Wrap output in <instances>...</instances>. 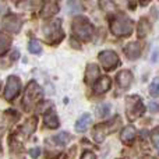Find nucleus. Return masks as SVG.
<instances>
[{
  "mask_svg": "<svg viewBox=\"0 0 159 159\" xmlns=\"http://www.w3.org/2000/svg\"><path fill=\"white\" fill-rule=\"evenodd\" d=\"M143 159H152V158H151V157H144Z\"/></svg>",
  "mask_w": 159,
  "mask_h": 159,
  "instance_id": "nucleus-32",
  "label": "nucleus"
},
{
  "mask_svg": "<svg viewBox=\"0 0 159 159\" xmlns=\"http://www.w3.org/2000/svg\"><path fill=\"white\" fill-rule=\"evenodd\" d=\"M99 6L106 13H112V11L116 10V4L113 0H99Z\"/></svg>",
  "mask_w": 159,
  "mask_h": 159,
  "instance_id": "nucleus-24",
  "label": "nucleus"
},
{
  "mask_svg": "<svg viewBox=\"0 0 159 159\" xmlns=\"http://www.w3.org/2000/svg\"><path fill=\"white\" fill-rule=\"evenodd\" d=\"M52 140H53V143L57 144V145H66V144L71 140V135H70L69 133H60V134L55 135Z\"/></svg>",
  "mask_w": 159,
  "mask_h": 159,
  "instance_id": "nucleus-23",
  "label": "nucleus"
},
{
  "mask_svg": "<svg viewBox=\"0 0 159 159\" xmlns=\"http://www.w3.org/2000/svg\"><path fill=\"white\" fill-rule=\"evenodd\" d=\"M22 24H24L22 18L18 16H16V14H8V16H6L2 20L3 28H4L6 31H8V32H13V34H18L20 31H21Z\"/></svg>",
  "mask_w": 159,
  "mask_h": 159,
  "instance_id": "nucleus-9",
  "label": "nucleus"
},
{
  "mask_svg": "<svg viewBox=\"0 0 159 159\" xmlns=\"http://www.w3.org/2000/svg\"><path fill=\"white\" fill-rule=\"evenodd\" d=\"M43 0H21L18 3V6L24 10H30V11H34V10H38V8L43 7Z\"/></svg>",
  "mask_w": 159,
  "mask_h": 159,
  "instance_id": "nucleus-19",
  "label": "nucleus"
},
{
  "mask_svg": "<svg viewBox=\"0 0 159 159\" xmlns=\"http://www.w3.org/2000/svg\"><path fill=\"white\" fill-rule=\"evenodd\" d=\"M147 2H148V0H144V2H143V3H147Z\"/></svg>",
  "mask_w": 159,
  "mask_h": 159,
  "instance_id": "nucleus-33",
  "label": "nucleus"
},
{
  "mask_svg": "<svg viewBox=\"0 0 159 159\" xmlns=\"http://www.w3.org/2000/svg\"><path fill=\"white\" fill-rule=\"evenodd\" d=\"M81 159H96V157H95V154H93V152L87 151V152H84V154H82Z\"/></svg>",
  "mask_w": 159,
  "mask_h": 159,
  "instance_id": "nucleus-29",
  "label": "nucleus"
},
{
  "mask_svg": "<svg viewBox=\"0 0 159 159\" xmlns=\"http://www.w3.org/2000/svg\"><path fill=\"white\" fill-rule=\"evenodd\" d=\"M124 53H126L127 59L130 60H135L141 56L143 53V46H141L140 42H130L129 45H126L124 48Z\"/></svg>",
  "mask_w": 159,
  "mask_h": 159,
  "instance_id": "nucleus-10",
  "label": "nucleus"
},
{
  "mask_svg": "<svg viewBox=\"0 0 159 159\" xmlns=\"http://www.w3.org/2000/svg\"><path fill=\"white\" fill-rule=\"evenodd\" d=\"M117 85L121 88V89H126V88H129L130 85H131L133 82V74L131 71H129V70H123V71H120L117 74Z\"/></svg>",
  "mask_w": 159,
  "mask_h": 159,
  "instance_id": "nucleus-16",
  "label": "nucleus"
},
{
  "mask_svg": "<svg viewBox=\"0 0 159 159\" xmlns=\"http://www.w3.org/2000/svg\"><path fill=\"white\" fill-rule=\"evenodd\" d=\"M101 64L103 66L105 70L110 71V70H115L116 67L120 64V59H119V55L113 50H103V52L99 53L98 56Z\"/></svg>",
  "mask_w": 159,
  "mask_h": 159,
  "instance_id": "nucleus-7",
  "label": "nucleus"
},
{
  "mask_svg": "<svg viewBox=\"0 0 159 159\" xmlns=\"http://www.w3.org/2000/svg\"><path fill=\"white\" fill-rule=\"evenodd\" d=\"M135 137H137V131H135V129L133 126L124 127V129L121 130L120 140H121V143L126 144V145H130V144L134 143Z\"/></svg>",
  "mask_w": 159,
  "mask_h": 159,
  "instance_id": "nucleus-14",
  "label": "nucleus"
},
{
  "mask_svg": "<svg viewBox=\"0 0 159 159\" xmlns=\"http://www.w3.org/2000/svg\"><path fill=\"white\" fill-rule=\"evenodd\" d=\"M17 119H18V113L13 112V110H7V112L0 113V121L4 120L0 127H3V129H4V127H7V126H11L14 121H17Z\"/></svg>",
  "mask_w": 159,
  "mask_h": 159,
  "instance_id": "nucleus-17",
  "label": "nucleus"
},
{
  "mask_svg": "<svg viewBox=\"0 0 159 159\" xmlns=\"http://www.w3.org/2000/svg\"><path fill=\"white\" fill-rule=\"evenodd\" d=\"M43 124H45V127H48V129H52V130L57 129L60 123H59V117H57V115H56L55 110L49 109L46 113H45Z\"/></svg>",
  "mask_w": 159,
  "mask_h": 159,
  "instance_id": "nucleus-13",
  "label": "nucleus"
},
{
  "mask_svg": "<svg viewBox=\"0 0 159 159\" xmlns=\"http://www.w3.org/2000/svg\"><path fill=\"white\" fill-rule=\"evenodd\" d=\"M109 110H110V107H109V105H106V103H102V105H99V106L96 107V113H98L101 117H105V116H107Z\"/></svg>",
  "mask_w": 159,
  "mask_h": 159,
  "instance_id": "nucleus-27",
  "label": "nucleus"
},
{
  "mask_svg": "<svg viewBox=\"0 0 159 159\" xmlns=\"http://www.w3.org/2000/svg\"><path fill=\"white\" fill-rule=\"evenodd\" d=\"M121 124V120L119 116H115L113 119H110L107 123H102V124H98V126H95V129H93V138H95L96 143H102V141L106 138V135L112 134V133H115L116 130L120 127Z\"/></svg>",
  "mask_w": 159,
  "mask_h": 159,
  "instance_id": "nucleus-4",
  "label": "nucleus"
},
{
  "mask_svg": "<svg viewBox=\"0 0 159 159\" xmlns=\"http://www.w3.org/2000/svg\"><path fill=\"white\" fill-rule=\"evenodd\" d=\"M36 123H38V119L36 117H31V119H28L27 121H25L24 124H22V127H21V133L24 135H31L34 131H35V129H36Z\"/></svg>",
  "mask_w": 159,
  "mask_h": 159,
  "instance_id": "nucleus-20",
  "label": "nucleus"
},
{
  "mask_svg": "<svg viewBox=\"0 0 159 159\" xmlns=\"http://www.w3.org/2000/svg\"><path fill=\"white\" fill-rule=\"evenodd\" d=\"M59 11V3L57 0H48V3L42 7V11H41V16L43 18H49V17L55 16L56 13Z\"/></svg>",
  "mask_w": 159,
  "mask_h": 159,
  "instance_id": "nucleus-15",
  "label": "nucleus"
},
{
  "mask_svg": "<svg viewBox=\"0 0 159 159\" xmlns=\"http://www.w3.org/2000/svg\"><path fill=\"white\" fill-rule=\"evenodd\" d=\"M2 134H3V131L0 130V151H2Z\"/></svg>",
  "mask_w": 159,
  "mask_h": 159,
  "instance_id": "nucleus-31",
  "label": "nucleus"
},
{
  "mask_svg": "<svg viewBox=\"0 0 159 159\" xmlns=\"http://www.w3.org/2000/svg\"><path fill=\"white\" fill-rule=\"evenodd\" d=\"M112 87V80H110L107 75H103V77H99L95 82V87H93V92L98 93V95H102V93L107 92Z\"/></svg>",
  "mask_w": 159,
  "mask_h": 159,
  "instance_id": "nucleus-11",
  "label": "nucleus"
},
{
  "mask_svg": "<svg viewBox=\"0 0 159 159\" xmlns=\"http://www.w3.org/2000/svg\"><path fill=\"white\" fill-rule=\"evenodd\" d=\"M91 121H92V117H91L89 113L82 115L81 117L77 120V123H75V131H77V133H84L85 130L89 127Z\"/></svg>",
  "mask_w": 159,
  "mask_h": 159,
  "instance_id": "nucleus-18",
  "label": "nucleus"
},
{
  "mask_svg": "<svg viewBox=\"0 0 159 159\" xmlns=\"http://www.w3.org/2000/svg\"><path fill=\"white\" fill-rule=\"evenodd\" d=\"M42 34H43V38L46 39L48 43H52V45L59 43L64 36V31L61 28V20L55 18L52 21L46 22L42 27Z\"/></svg>",
  "mask_w": 159,
  "mask_h": 159,
  "instance_id": "nucleus-2",
  "label": "nucleus"
},
{
  "mask_svg": "<svg viewBox=\"0 0 159 159\" xmlns=\"http://www.w3.org/2000/svg\"><path fill=\"white\" fill-rule=\"evenodd\" d=\"M99 78V67L96 64H88L85 69V84L92 85Z\"/></svg>",
  "mask_w": 159,
  "mask_h": 159,
  "instance_id": "nucleus-12",
  "label": "nucleus"
},
{
  "mask_svg": "<svg viewBox=\"0 0 159 159\" xmlns=\"http://www.w3.org/2000/svg\"><path fill=\"white\" fill-rule=\"evenodd\" d=\"M21 89V81L17 75H10L6 82V89H4V98L7 101H13L17 95L20 93Z\"/></svg>",
  "mask_w": 159,
  "mask_h": 159,
  "instance_id": "nucleus-8",
  "label": "nucleus"
},
{
  "mask_svg": "<svg viewBox=\"0 0 159 159\" xmlns=\"http://www.w3.org/2000/svg\"><path fill=\"white\" fill-rule=\"evenodd\" d=\"M145 112V106H144L143 99L138 95H130L126 98V115L129 120H135L137 117L143 116Z\"/></svg>",
  "mask_w": 159,
  "mask_h": 159,
  "instance_id": "nucleus-6",
  "label": "nucleus"
},
{
  "mask_svg": "<svg viewBox=\"0 0 159 159\" xmlns=\"http://www.w3.org/2000/svg\"><path fill=\"white\" fill-rule=\"evenodd\" d=\"M71 31L80 41H89L93 35V25L85 17H75L71 22Z\"/></svg>",
  "mask_w": 159,
  "mask_h": 159,
  "instance_id": "nucleus-1",
  "label": "nucleus"
},
{
  "mask_svg": "<svg viewBox=\"0 0 159 159\" xmlns=\"http://www.w3.org/2000/svg\"><path fill=\"white\" fill-rule=\"evenodd\" d=\"M152 141H154L155 147H157V149L159 151V127L152 131Z\"/></svg>",
  "mask_w": 159,
  "mask_h": 159,
  "instance_id": "nucleus-28",
  "label": "nucleus"
},
{
  "mask_svg": "<svg viewBox=\"0 0 159 159\" xmlns=\"http://www.w3.org/2000/svg\"><path fill=\"white\" fill-rule=\"evenodd\" d=\"M42 95H43L42 88L36 84V81H31L30 84H28L27 89H25L24 99H22V105H24V107L27 110L32 109V107L42 99Z\"/></svg>",
  "mask_w": 159,
  "mask_h": 159,
  "instance_id": "nucleus-5",
  "label": "nucleus"
},
{
  "mask_svg": "<svg viewBox=\"0 0 159 159\" xmlns=\"http://www.w3.org/2000/svg\"><path fill=\"white\" fill-rule=\"evenodd\" d=\"M151 31V22L147 18H143L138 22V38H145Z\"/></svg>",
  "mask_w": 159,
  "mask_h": 159,
  "instance_id": "nucleus-22",
  "label": "nucleus"
},
{
  "mask_svg": "<svg viewBox=\"0 0 159 159\" xmlns=\"http://www.w3.org/2000/svg\"><path fill=\"white\" fill-rule=\"evenodd\" d=\"M10 46H11V38L7 34L0 31V56L6 55L7 50L10 49Z\"/></svg>",
  "mask_w": 159,
  "mask_h": 159,
  "instance_id": "nucleus-21",
  "label": "nucleus"
},
{
  "mask_svg": "<svg viewBox=\"0 0 159 159\" xmlns=\"http://www.w3.org/2000/svg\"><path fill=\"white\" fill-rule=\"evenodd\" d=\"M133 21L126 16H117L110 20V31L116 36H129L133 32Z\"/></svg>",
  "mask_w": 159,
  "mask_h": 159,
  "instance_id": "nucleus-3",
  "label": "nucleus"
},
{
  "mask_svg": "<svg viewBox=\"0 0 159 159\" xmlns=\"http://www.w3.org/2000/svg\"><path fill=\"white\" fill-rule=\"evenodd\" d=\"M30 155H31L32 158H38L39 155H41V149H38V148L31 149V151H30Z\"/></svg>",
  "mask_w": 159,
  "mask_h": 159,
  "instance_id": "nucleus-30",
  "label": "nucleus"
},
{
  "mask_svg": "<svg viewBox=\"0 0 159 159\" xmlns=\"http://www.w3.org/2000/svg\"><path fill=\"white\" fill-rule=\"evenodd\" d=\"M28 50H30L31 53H34V55H38V53L42 52V46L41 43H39V41H36V39H32V41L28 43Z\"/></svg>",
  "mask_w": 159,
  "mask_h": 159,
  "instance_id": "nucleus-25",
  "label": "nucleus"
},
{
  "mask_svg": "<svg viewBox=\"0 0 159 159\" xmlns=\"http://www.w3.org/2000/svg\"><path fill=\"white\" fill-rule=\"evenodd\" d=\"M149 93L152 96H159V77L152 80L151 85H149Z\"/></svg>",
  "mask_w": 159,
  "mask_h": 159,
  "instance_id": "nucleus-26",
  "label": "nucleus"
}]
</instances>
